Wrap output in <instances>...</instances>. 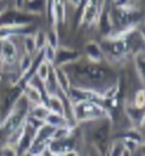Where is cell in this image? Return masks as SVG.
<instances>
[{
  "label": "cell",
  "instance_id": "e0dca14e",
  "mask_svg": "<svg viewBox=\"0 0 145 156\" xmlns=\"http://www.w3.org/2000/svg\"><path fill=\"white\" fill-rule=\"evenodd\" d=\"M41 156H59L58 154H56V153H53V151H52V150H50V149H46V150H45V151H44V153H43V155Z\"/></svg>",
  "mask_w": 145,
  "mask_h": 156
},
{
  "label": "cell",
  "instance_id": "30bf717a",
  "mask_svg": "<svg viewBox=\"0 0 145 156\" xmlns=\"http://www.w3.org/2000/svg\"><path fill=\"white\" fill-rule=\"evenodd\" d=\"M112 41V46H111V52L113 56L116 57H120L125 53L127 44L125 40H111Z\"/></svg>",
  "mask_w": 145,
  "mask_h": 156
},
{
  "label": "cell",
  "instance_id": "8992f818",
  "mask_svg": "<svg viewBox=\"0 0 145 156\" xmlns=\"http://www.w3.org/2000/svg\"><path fill=\"white\" fill-rule=\"evenodd\" d=\"M52 69L53 66L50 65L46 60L41 58V60L37 64V68H36V71H34V76L38 78V80L44 85L46 82H47L51 75H52Z\"/></svg>",
  "mask_w": 145,
  "mask_h": 156
},
{
  "label": "cell",
  "instance_id": "ffe728a7",
  "mask_svg": "<svg viewBox=\"0 0 145 156\" xmlns=\"http://www.w3.org/2000/svg\"><path fill=\"white\" fill-rule=\"evenodd\" d=\"M140 36H142V38H143V40H144L145 43V25L140 29Z\"/></svg>",
  "mask_w": 145,
  "mask_h": 156
},
{
  "label": "cell",
  "instance_id": "9c48e42d",
  "mask_svg": "<svg viewBox=\"0 0 145 156\" xmlns=\"http://www.w3.org/2000/svg\"><path fill=\"white\" fill-rule=\"evenodd\" d=\"M41 55H43V59L46 60L50 65H54L56 63V58H57V49L51 46V45H46L44 50L41 51Z\"/></svg>",
  "mask_w": 145,
  "mask_h": 156
},
{
  "label": "cell",
  "instance_id": "5b68a950",
  "mask_svg": "<svg viewBox=\"0 0 145 156\" xmlns=\"http://www.w3.org/2000/svg\"><path fill=\"white\" fill-rule=\"evenodd\" d=\"M45 104L47 105V108L52 112H56V114H59V115L66 116V115H65V105H64V102H63V99L60 98V96L57 95V94L46 95Z\"/></svg>",
  "mask_w": 145,
  "mask_h": 156
},
{
  "label": "cell",
  "instance_id": "5bb4252c",
  "mask_svg": "<svg viewBox=\"0 0 145 156\" xmlns=\"http://www.w3.org/2000/svg\"><path fill=\"white\" fill-rule=\"evenodd\" d=\"M122 144L124 147V149H125L126 151H129V153H133L136 149L138 148V142L135 141V140H132V138H130V137H124L123 138V141H122Z\"/></svg>",
  "mask_w": 145,
  "mask_h": 156
},
{
  "label": "cell",
  "instance_id": "ba28073f",
  "mask_svg": "<svg viewBox=\"0 0 145 156\" xmlns=\"http://www.w3.org/2000/svg\"><path fill=\"white\" fill-rule=\"evenodd\" d=\"M22 48H24V51H25V55L31 56V57H32L36 52H38V51H37V48H36V43H34V37H33V34H27V36L24 37V39H22Z\"/></svg>",
  "mask_w": 145,
  "mask_h": 156
},
{
  "label": "cell",
  "instance_id": "3957f363",
  "mask_svg": "<svg viewBox=\"0 0 145 156\" xmlns=\"http://www.w3.org/2000/svg\"><path fill=\"white\" fill-rule=\"evenodd\" d=\"M78 59H79V53L74 50L68 49V48L57 49V58H56L57 66H65V65L77 62Z\"/></svg>",
  "mask_w": 145,
  "mask_h": 156
},
{
  "label": "cell",
  "instance_id": "277c9868",
  "mask_svg": "<svg viewBox=\"0 0 145 156\" xmlns=\"http://www.w3.org/2000/svg\"><path fill=\"white\" fill-rule=\"evenodd\" d=\"M85 52H86L87 58L91 63L98 64L104 59V52L100 48V45L93 40L88 41L85 45Z\"/></svg>",
  "mask_w": 145,
  "mask_h": 156
},
{
  "label": "cell",
  "instance_id": "7c38bea8",
  "mask_svg": "<svg viewBox=\"0 0 145 156\" xmlns=\"http://www.w3.org/2000/svg\"><path fill=\"white\" fill-rule=\"evenodd\" d=\"M0 156H20V154L16 146L5 143L0 148Z\"/></svg>",
  "mask_w": 145,
  "mask_h": 156
},
{
  "label": "cell",
  "instance_id": "6da1fadb",
  "mask_svg": "<svg viewBox=\"0 0 145 156\" xmlns=\"http://www.w3.org/2000/svg\"><path fill=\"white\" fill-rule=\"evenodd\" d=\"M72 112L78 122H85L104 116L106 115L107 111L98 102L79 101V102H73Z\"/></svg>",
  "mask_w": 145,
  "mask_h": 156
},
{
  "label": "cell",
  "instance_id": "52a82bcc",
  "mask_svg": "<svg viewBox=\"0 0 145 156\" xmlns=\"http://www.w3.org/2000/svg\"><path fill=\"white\" fill-rule=\"evenodd\" d=\"M85 76L90 80L99 82V80L104 79L105 72H104V70H102V69L98 68V66H88V68L85 69Z\"/></svg>",
  "mask_w": 145,
  "mask_h": 156
},
{
  "label": "cell",
  "instance_id": "8fae6325",
  "mask_svg": "<svg viewBox=\"0 0 145 156\" xmlns=\"http://www.w3.org/2000/svg\"><path fill=\"white\" fill-rule=\"evenodd\" d=\"M33 37H34V43H36L37 51H38V52H41V51L44 50V48L47 45V37H46V33L39 30L36 34H33Z\"/></svg>",
  "mask_w": 145,
  "mask_h": 156
},
{
  "label": "cell",
  "instance_id": "2e32d148",
  "mask_svg": "<svg viewBox=\"0 0 145 156\" xmlns=\"http://www.w3.org/2000/svg\"><path fill=\"white\" fill-rule=\"evenodd\" d=\"M59 156H79V155H78V153L76 151V150H73V149H68V150H65L64 153L59 154Z\"/></svg>",
  "mask_w": 145,
  "mask_h": 156
},
{
  "label": "cell",
  "instance_id": "7a4b0ae2",
  "mask_svg": "<svg viewBox=\"0 0 145 156\" xmlns=\"http://www.w3.org/2000/svg\"><path fill=\"white\" fill-rule=\"evenodd\" d=\"M52 75L54 78L57 89L64 96H68L70 91H71V83H70V78H68L67 73L65 72L63 66H54L52 69Z\"/></svg>",
  "mask_w": 145,
  "mask_h": 156
},
{
  "label": "cell",
  "instance_id": "44dd1931",
  "mask_svg": "<svg viewBox=\"0 0 145 156\" xmlns=\"http://www.w3.org/2000/svg\"><path fill=\"white\" fill-rule=\"evenodd\" d=\"M26 1H29V2H32V1H34V0H26Z\"/></svg>",
  "mask_w": 145,
  "mask_h": 156
},
{
  "label": "cell",
  "instance_id": "d6986e66",
  "mask_svg": "<svg viewBox=\"0 0 145 156\" xmlns=\"http://www.w3.org/2000/svg\"><path fill=\"white\" fill-rule=\"evenodd\" d=\"M140 127L145 130V114L142 116V118H140Z\"/></svg>",
  "mask_w": 145,
  "mask_h": 156
},
{
  "label": "cell",
  "instance_id": "4fadbf2b",
  "mask_svg": "<svg viewBox=\"0 0 145 156\" xmlns=\"http://www.w3.org/2000/svg\"><path fill=\"white\" fill-rule=\"evenodd\" d=\"M125 155V149L122 144V142H115L110 148L109 156H124Z\"/></svg>",
  "mask_w": 145,
  "mask_h": 156
},
{
  "label": "cell",
  "instance_id": "9a60e30c",
  "mask_svg": "<svg viewBox=\"0 0 145 156\" xmlns=\"http://www.w3.org/2000/svg\"><path fill=\"white\" fill-rule=\"evenodd\" d=\"M135 107L138 109H142L143 107H145V90L142 89L136 94L135 97Z\"/></svg>",
  "mask_w": 145,
  "mask_h": 156
},
{
  "label": "cell",
  "instance_id": "ac0fdd59",
  "mask_svg": "<svg viewBox=\"0 0 145 156\" xmlns=\"http://www.w3.org/2000/svg\"><path fill=\"white\" fill-rule=\"evenodd\" d=\"M70 1V4L72 5V6H74V7H78L79 5H80V2H81V0H68Z\"/></svg>",
  "mask_w": 145,
  "mask_h": 156
}]
</instances>
